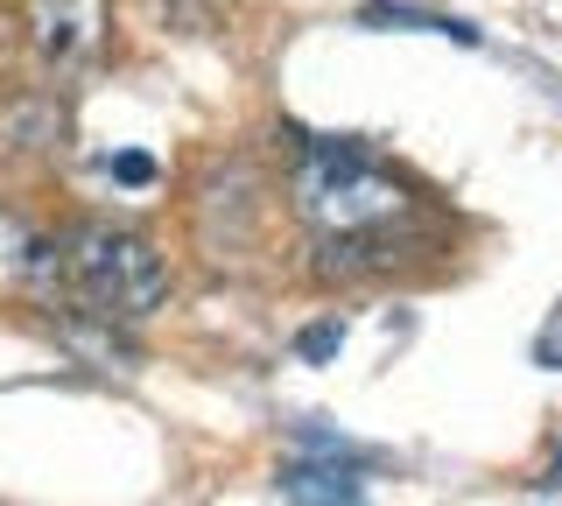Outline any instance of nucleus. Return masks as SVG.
Segmentation results:
<instances>
[{
  "label": "nucleus",
  "instance_id": "nucleus-1",
  "mask_svg": "<svg viewBox=\"0 0 562 506\" xmlns=\"http://www.w3.org/2000/svg\"><path fill=\"white\" fill-rule=\"evenodd\" d=\"M295 212L316 225V239H380L386 225H401L415 212V198L366 148L310 142L303 169H295Z\"/></svg>",
  "mask_w": 562,
  "mask_h": 506
},
{
  "label": "nucleus",
  "instance_id": "nucleus-2",
  "mask_svg": "<svg viewBox=\"0 0 562 506\" xmlns=\"http://www.w3.org/2000/svg\"><path fill=\"white\" fill-rule=\"evenodd\" d=\"M64 268L99 317H155L169 303V260L134 225H105V218L78 225L64 239Z\"/></svg>",
  "mask_w": 562,
  "mask_h": 506
},
{
  "label": "nucleus",
  "instance_id": "nucleus-3",
  "mask_svg": "<svg viewBox=\"0 0 562 506\" xmlns=\"http://www.w3.org/2000/svg\"><path fill=\"white\" fill-rule=\"evenodd\" d=\"M22 36L35 49V64L78 71L105 43V0H22Z\"/></svg>",
  "mask_w": 562,
  "mask_h": 506
},
{
  "label": "nucleus",
  "instance_id": "nucleus-4",
  "mask_svg": "<svg viewBox=\"0 0 562 506\" xmlns=\"http://www.w3.org/2000/svg\"><path fill=\"white\" fill-rule=\"evenodd\" d=\"M225 218V233H211L204 239V247L211 254H246V247H254V225H260V183H254V169H225V177L218 183H211L204 190V212H198V233H204V225H218Z\"/></svg>",
  "mask_w": 562,
  "mask_h": 506
},
{
  "label": "nucleus",
  "instance_id": "nucleus-5",
  "mask_svg": "<svg viewBox=\"0 0 562 506\" xmlns=\"http://www.w3.org/2000/svg\"><path fill=\"white\" fill-rule=\"evenodd\" d=\"M64 142V106L57 92H22L0 106V155H14V162H35V155H57Z\"/></svg>",
  "mask_w": 562,
  "mask_h": 506
},
{
  "label": "nucleus",
  "instance_id": "nucleus-6",
  "mask_svg": "<svg viewBox=\"0 0 562 506\" xmlns=\"http://www.w3.org/2000/svg\"><path fill=\"white\" fill-rule=\"evenodd\" d=\"M281 493L295 506H359L366 485H359V471H345V464H289L281 471Z\"/></svg>",
  "mask_w": 562,
  "mask_h": 506
},
{
  "label": "nucleus",
  "instance_id": "nucleus-7",
  "mask_svg": "<svg viewBox=\"0 0 562 506\" xmlns=\"http://www.w3.org/2000/svg\"><path fill=\"white\" fill-rule=\"evenodd\" d=\"M359 29H408V36H450V43H479V29H471V22H450V14L408 8V0H373V8H359Z\"/></svg>",
  "mask_w": 562,
  "mask_h": 506
},
{
  "label": "nucleus",
  "instance_id": "nucleus-8",
  "mask_svg": "<svg viewBox=\"0 0 562 506\" xmlns=\"http://www.w3.org/2000/svg\"><path fill=\"white\" fill-rule=\"evenodd\" d=\"M338 345H345V324H338V317H316V324L295 330V359H303V366L338 359Z\"/></svg>",
  "mask_w": 562,
  "mask_h": 506
},
{
  "label": "nucleus",
  "instance_id": "nucleus-9",
  "mask_svg": "<svg viewBox=\"0 0 562 506\" xmlns=\"http://www.w3.org/2000/svg\"><path fill=\"white\" fill-rule=\"evenodd\" d=\"M105 169H113V177L127 183V190H148V183H155V162H148V155H113Z\"/></svg>",
  "mask_w": 562,
  "mask_h": 506
},
{
  "label": "nucleus",
  "instance_id": "nucleus-10",
  "mask_svg": "<svg viewBox=\"0 0 562 506\" xmlns=\"http://www.w3.org/2000/svg\"><path fill=\"white\" fill-rule=\"evenodd\" d=\"M535 359H541V366H562V303L549 310V324H541V338H535Z\"/></svg>",
  "mask_w": 562,
  "mask_h": 506
},
{
  "label": "nucleus",
  "instance_id": "nucleus-11",
  "mask_svg": "<svg viewBox=\"0 0 562 506\" xmlns=\"http://www.w3.org/2000/svg\"><path fill=\"white\" fill-rule=\"evenodd\" d=\"M8 43H14V22H8V14H0V64H8Z\"/></svg>",
  "mask_w": 562,
  "mask_h": 506
},
{
  "label": "nucleus",
  "instance_id": "nucleus-12",
  "mask_svg": "<svg viewBox=\"0 0 562 506\" xmlns=\"http://www.w3.org/2000/svg\"><path fill=\"white\" fill-rule=\"evenodd\" d=\"M541 485H562V450H555V464H549V479H541Z\"/></svg>",
  "mask_w": 562,
  "mask_h": 506
}]
</instances>
